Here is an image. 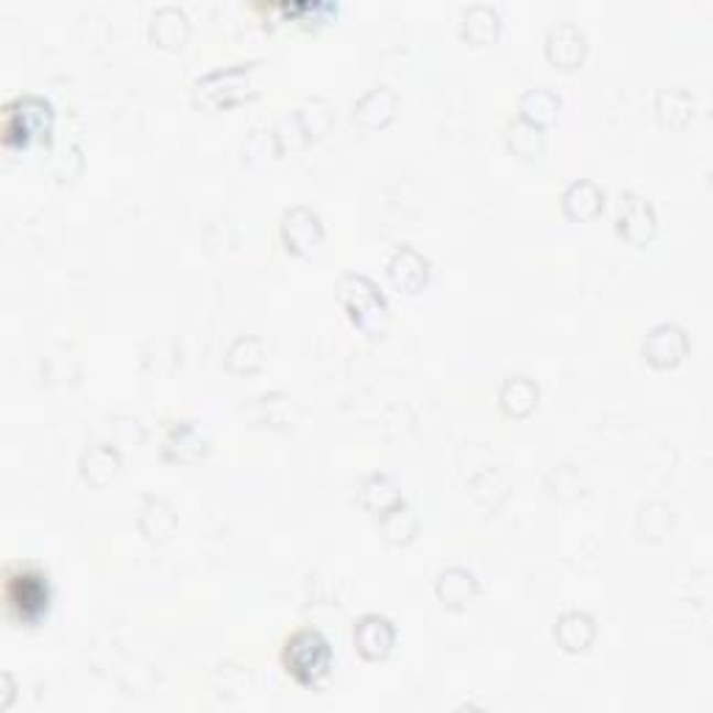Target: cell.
Segmentation results:
<instances>
[{"label": "cell", "instance_id": "cell-22", "mask_svg": "<svg viewBox=\"0 0 713 713\" xmlns=\"http://www.w3.org/2000/svg\"><path fill=\"white\" fill-rule=\"evenodd\" d=\"M120 468V454L115 452L112 446H89L87 452L82 454V477L87 479L89 485H107L109 479L118 474Z\"/></svg>", "mask_w": 713, "mask_h": 713}, {"label": "cell", "instance_id": "cell-6", "mask_svg": "<svg viewBox=\"0 0 713 713\" xmlns=\"http://www.w3.org/2000/svg\"><path fill=\"white\" fill-rule=\"evenodd\" d=\"M616 235L630 246H647L658 229V213H655L652 201L638 193H622L616 204Z\"/></svg>", "mask_w": 713, "mask_h": 713}, {"label": "cell", "instance_id": "cell-12", "mask_svg": "<svg viewBox=\"0 0 713 713\" xmlns=\"http://www.w3.org/2000/svg\"><path fill=\"white\" fill-rule=\"evenodd\" d=\"M396 109H399V95L390 87H385V84H379V87H371L354 104L352 120L357 126H363V129L377 131L385 129L396 118Z\"/></svg>", "mask_w": 713, "mask_h": 713}, {"label": "cell", "instance_id": "cell-14", "mask_svg": "<svg viewBox=\"0 0 713 713\" xmlns=\"http://www.w3.org/2000/svg\"><path fill=\"white\" fill-rule=\"evenodd\" d=\"M554 644H558L563 652L580 655L594 644L596 638V622L594 616L585 614V611H566L554 622Z\"/></svg>", "mask_w": 713, "mask_h": 713}, {"label": "cell", "instance_id": "cell-7", "mask_svg": "<svg viewBox=\"0 0 713 713\" xmlns=\"http://www.w3.org/2000/svg\"><path fill=\"white\" fill-rule=\"evenodd\" d=\"M352 644L354 652L360 655L363 660H385L390 652H393L396 644V627L388 616L382 614H366L354 622L352 627Z\"/></svg>", "mask_w": 713, "mask_h": 713}, {"label": "cell", "instance_id": "cell-26", "mask_svg": "<svg viewBox=\"0 0 713 713\" xmlns=\"http://www.w3.org/2000/svg\"><path fill=\"white\" fill-rule=\"evenodd\" d=\"M360 496H363V505H366L368 510H374V514H379V516H382L385 510H390V507H393L396 501H401L399 485H396L393 479L388 477V474H379V472L363 479Z\"/></svg>", "mask_w": 713, "mask_h": 713}, {"label": "cell", "instance_id": "cell-15", "mask_svg": "<svg viewBox=\"0 0 713 713\" xmlns=\"http://www.w3.org/2000/svg\"><path fill=\"white\" fill-rule=\"evenodd\" d=\"M560 112V95L549 87H530L519 98V120L536 126V129H547L549 123H554Z\"/></svg>", "mask_w": 713, "mask_h": 713}, {"label": "cell", "instance_id": "cell-21", "mask_svg": "<svg viewBox=\"0 0 713 713\" xmlns=\"http://www.w3.org/2000/svg\"><path fill=\"white\" fill-rule=\"evenodd\" d=\"M379 527H382V536L385 541L390 543H410L415 538V532H419V514H415L413 507L407 505L404 499L396 501L390 510H385L382 516H379Z\"/></svg>", "mask_w": 713, "mask_h": 713}, {"label": "cell", "instance_id": "cell-25", "mask_svg": "<svg viewBox=\"0 0 713 713\" xmlns=\"http://www.w3.org/2000/svg\"><path fill=\"white\" fill-rule=\"evenodd\" d=\"M505 142L516 156H521V160H538L543 151L541 129H536V126L525 123V120L519 118L510 120V123L505 126Z\"/></svg>", "mask_w": 713, "mask_h": 713}, {"label": "cell", "instance_id": "cell-9", "mask_svg": "<svg viewBox=\"0 0 713 713\" xmlns=\"http://www.w3.org/2000/svg\"><path fill=\"white\" fill-rule=\"evenodd\" d=\"M689 354V335L678 324H658L644 341V360L652 368H674Z\"/></svg>", "mask_w": 713, "mask_h": 713}, {"label": "cell", "instance_id": "cell-5", "mask_svg": "<svg viewBox=\"0 0 713 713\" xmlns=\"http://www.w3.org/2000/svg\"><path fill=\"white\" fill-rule=\"evenodd\" d=\"M337 301L346 310L348 321L366 335L379 337L388 326V299L366 273H346L337 284Z\"/></svg>", "mask_w": 713, "mask_h": 713}, {"label": "cell", "instance_id": "cell-20", "mask_svg": "<svg viewBox=\"0 0 713 713\" xmlns=\"http://www.w3.org/2000/svg\"><path fill=\"white\" fill-rule=\"evenodd\" d=\"M204 449H207V441H204V435H201V432L195 430V424H190V421H179V424H173L165 437L168 461L193 463L204 454Z\"/></svg>", "mask_w": 713, "mask_h": 713}, {"label": "cell", "instance_id": "cell-17", "mask_svg": "<svg viewBox=\"0 0 713 713\" xmlns=\"http://www.w3.org/2000/svg\"><path fill=\"white\" fill-rule=\"evenodd\" d=\"M461 36L472 45H490L499 36V14L488 3H472L461 14Z\"/></svg>", "mask_w": 713, "mask_h": 713}, {"label": "cell", "instance_id": "cell-11", "mask_svg": "<svg viewBox=\"0 0 713 713\" xmlns=\"http://www.w3.org/2000/svg\"><path fill=\"white\" fill-rule=\"evenodd\" d=\"M547 60L552 65L563 67V71H572L580 62L585 60V34L577 23L572 20H563V23H554L552 29L547 31Z\"/></svg>", "mask_w": 713, "mask_h": 713}, {"label": "cell", "instance_id": "cell-18", "mask_svg": "<svg viewBox=\"0 0 713 713\" xmlns=\"http://www.w3.org/2000/svg\"><path fill=\"white\" fill-rule=\"evenodd\" d=\"M187 34H190V23H187V14H184L182 9L173 7V3L156 9L154 20H151V40H154L156 45L176 51V47L184 45Z\"/></svg>", "mask_w": 713, "mask_h": 713}, {"label": "cell", "instance_id": "cell-10", "mask_svg": "<svg viewBox=\"0 0 713 713\" xmlns=\"http://www.w3.org/2000/svg\"><path fill=\"white\" fill-rule=\"evenodd\" d=\"M388 279L399 293L415 295L430 282V262L413 246H399L388 262Z\"/></svg>", "mask_w": 713, "mask_h": 713}, {"label": "cell", "instance_id": "cell-24", "mask_svg": "<svg viewBox=\"0 0 713 713\" xmlns=\"http://www.w3.org/2000/svg\"><path fill=\"white\" fill-rule=\"evenodd\" d=\"M268 346L262 337L248 335V337H237L229 348V357H226V366L237 374H253L257 368H262L266 363Z\"/></svg>", "mask_w": 713, "mask_h": 713}, {"label": "cell", "instance_id": "cell-13", "mask_svg": "<svg viewBox=\"0 0 713 713\" xmlns=\"http://www.w3.org/2000/svg\"><path fill=\"white\" fill-rule=\"evenodd\" d=\"M560 207H563V215L569 220H574V224L594 220L602 213V207H605V190L596 182H591V179H577V182H572L563 190Z\"/></svg>", "mask_w": 713, "mask_h": 713}, {"label": "cell", "instance_id": "cell-4", "mask_svg": "<svg viewBox=\"0 0 713 713\" xmlns=\"http://www.w3.org/2000/svg\"><path fill=\"white\" fill-rule=\"evenodd\" d=\"M3 596H7L9 616L20 625H40L51 611V580L42 569L23 566L14 563L7 569V583H3Z\"/></svg>", "mask_w": 713, "mask_h": 713}, {"label": "cell", "instance_id": "cell-2", "mask_svg": "<svg viewBox=\"0 0 713 713\" xmlns=\"http://www.w3.org/2000/svg\"><path fill=\"white\" fill-rule=\"evenodd\" d=\"M54 131V107L40 95H18L3 107L0 140L7 151H25L34 142H47Z\"/></svg>", "mask_w": 713, "mask_h": 713}, {"label": "cell", "instance_id": "cell-16", "mask_svg": "<svg viewBox=\"0 0 713 713\" xmlns=\"http://www.w3.org/2000/svg\"><path fill=\"white\" fill-rule=\"evenodd\" d=\"M499 407L510 419H527L538 407V385L530 377H507L499 388Z\"/></svg>", "mask_w": 713, "mask_h": 713}, {"label": "cell", "instance_id": "cell-1", "mask_svg": "<svg viewBox=\"0 0 713 713\" xmlns=\"http://www.w3.org/2000/svg\"><path fill=\"white\" fill-rule=\"evenodd\" d=\"M282 667L301 689H315L332 674L335 649L318 627H301L284 638Z\"/></svg>", "mask_w": 713, "mask_h": 713}, {"label": "cell", "instance_id": "cell-8", "mask_svg": "<svg viewBox=\"0 0 713 713\" xmlns=\"http://www.w3.org/2000/svg\"><path fill=\"white\" fill-rule=\"evenodd\" d=\"M279 235H282L284 248L295 257H307L315 251L321 240H324V224H321L318 213L310 207H290L284 209L282 224H279Z\"/></svg>", "mask_w": 713, "mask_h": 713}, {"label": "cell", "instance_id": "cell-19", "mask_svg": "<svg viewBox=\"0 0 713 713\" xmlns=\"http://www.w3.org/2000/svg\"><path fill=\"white\" fill-rule=\"evenodd\" d=\"M479 594V583L474 577V572L463 566H452L446 572H441L437 577V599L449 607H463L466 602H472Z\"/></svg>", "mask_w": 713, "mask_h": 713}, {"label": "cell", "instance_id": "cell-3", "mask_svg": "<svg viewBox=\"0 0 713 713\" xmlns=\"http://www.w3.org/2000/svg\"><path fill=\"white\" fill-rule=\"evenodd\" d=\"M260 93V65L240 62V65L218 67L207 76L195 78L193 104L207 109H229L246 104Z\"/></svg>", "mask_w": 713, "mask_h": 713}, {"label": "cell", "instance_id": "cell-23", "mask_svg": "<svg viewBox=\"0 0 713 713\" xmlns=\"http://www.w3.org/2000/svg\"><path fill=\"white\" fill-rule=\"evenodd\" d=\"M655 112H658L660 123L669 129H683L694 115V100L683 89H660L655 98Z\"/></svg>", "mask_w": 713, "mask_h": 713}]
</instances>
